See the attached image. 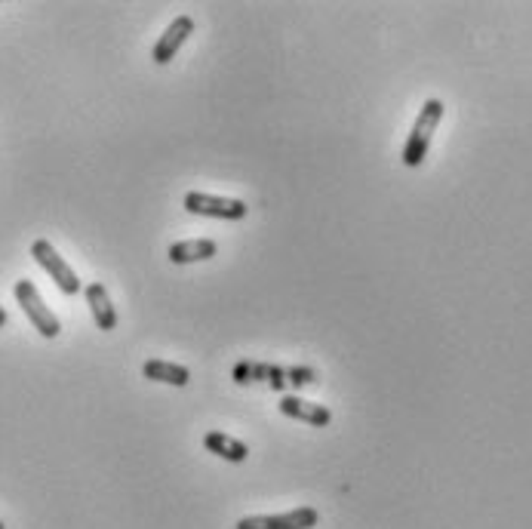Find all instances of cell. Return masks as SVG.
Returning a JSON list of instances; mask_svg holds the SVG:
<instances>
[{
  "label": "cell",
  "mask_w": 532,
  "mask_h": 529,
  "mask_svg": "<svg viewBox=\"0 0 532 529\" xmlns=\"http://www.w3.org/2000/svg\"><path fill=\"white\" fill-rule=\"evenodd\" d=\"M443 102L440 99H428L425 105H422V111H419V117H416V124H413V130H409V139H406V145H403V164L406 167H422V160L428 157V148H431V139H434V133H437V127H440V120H443Z\"/></svg>",
  "instance_id": "cell-1"
},
{
  "label": "cell",
  "mask_w": 532,
  "mask_h": 529,
  "mask_svg": "<svg viewBox=\"0 0 532 529\" xmlns=\"http://www.w3.org/2000/svg\"><path fill=\"white\" fill-rule=\"evenodd\" d=\"M16 302L22 305V311H25V317L31 320V327L44 336V339H56L59 333H62V323H59V317L47 308V302H44V296L37 293V287L31 280H16Z\"/></svg>",
  "instance_id": "cell-2"
},
{
  "label": "cell",
  "mask_w": 532,
  "mask_h": 529,
  "mask_svg": "<svg viewBox=\"0 0 532 529\" xmlns=\"http://www.w3.org/2000/svg\"><path fill=\"white\" fill-rule=\"evenodd\" d=\"M31 259L56 280V287H59L65 296H77V293H80V277H77L74 268L56 253V247H53L50 240H44V237L34 240V243H31Z\"/></svg>",
  "instance_id": "cell-3"
},
{
  "label": "cell",
  "mask_w": 532,
  "mask_h": 529,
  "mask_svg": "<svg viewBox=\"0 0 532 529\" xmlns=\"http://www.w3.org/2000/svg\"><path fill=\"white\" fill-rule=\"evenodd\" d=\"M182 207L194 216H207V219H225V222H240L247 216V203L243 200H231V197H213L203 191H188Z\"/></svg>",
  "instance_id": "cell-4"
},
{
  "label": "cell",
  "mask_w": 532,
  "mask_h": 529,
  "mask_svg": "<svg viewBox=\"0 0 532 529\" xmlns=\"http://www.w3.org/2000/svg\"><path fill=\"white\" fill-rule=\"evenodd\" d=\"M317 511L314 508H293L286 514H259V517H243L237 520L234 529H314L317 526Z\"/></svg>",
  "instance_id": "cell-5"
},
{
  "label": "cell",
  "mask_w": 532,
  "mask_h": 529,
  "mask_svg": "<svg viewBox=\"0 0 532 529\" xmlns=\"http://www.w3.org/2000/svg\"><path fill=\"white\" fill-rule=\"evenodd\" d=\"M194 34V19L191 16H176L170 25H167V31L160 34V40L154 44V50H151V59L157 62V65H170L173 59H176V53L182 50V44L185 40Z\"/></svg>",
  "instance_id": "cell-6"
},
{
  "label": "cell",
  "mask_w": 532,
  "mask_h": 529,
  "mask_svg": "<svg viewBox=\"0 0 532 529\" xmlns=\"http://www.w3.org/2000/svg\"><path fill=\"white\" fill-rule=\"evenodd\" d=\"M231 379L237 385H250V382H265L271 385L274 391H283L286 388V370L277 363H262V360H240L234 370H231Z\"/></svg>",
  "instance_id": "cell-7"
},
{
  "label": "cell",
  "mask_w": 532,
  "mask_h": 529,
  "mask_svg": "<svg viewBox=\"0 0 532 529\" xmlns=\"http://www.w3.org/2000/svg\"><path fill=\"white\" fill-rule=\"evenodd\" d=\"M277 410H280L286 419L305 422V425H311V428H326V425L333 422V413L326 410V406L308 403V400H302V397H296V394H286V397L277 403Z\"/></svg>",
  "instance_id": "cell-8"
},
{
  "label": "cell",
  "mask_w": 532,
  "mask_h": 529,
  "mask_svg": "<svg viewBox=\"0 0 532 529\" xmlns=\"http://www.w3.org/2000/svg\"><path fill=\"white\" fill-rule=\"evenodd\" d=\"M216 253H219V247H216V240H210V237H197V240H179V243H173V247L167 250V256H170V262H173V265L207 262V259H213Z\"/></svg>",
  "instance_id": "cell-9"
},
{
  "label": "cell",
  "mask_w": 532,
  "mask_h": 529,
  "mask_svg": "<svg viewBox=\"0 0 532 529\" xmlns=\"http://www.w3.org/2000/svg\"><path fill=\"white\" fill-rule=\"evenodd\" d=\"M84 296H87V305H90V311H93L96 327H99L102 333H111V330L117 327V311H114V305H111V296H108V290H105V283H90V287L84 290Z\"/></svg>",
  "instance_id": "cell-10"
},
{
  "label": "cell",
  "mask_w": 532,
  "mask_h": 529,
  "mask_svg": "<svg viewBox=\"0 0 532 529\" xmlns=\"http://www.w3.org/2000/svg\"><path fill=\"white\" fill-rule=\"evenodd\" d=\"M142 376L151 379V382H163V385H176V388H185L191 382V373H188V366L182 363H170V360H145L142 363Z\"/></svg>",
  "instance_id": "cell-11"
},
{
  "label": "cell",
  "mask_w": 532,
  "mask_h": 529,
  "mask_svg": "<svg viewBox=\"0 0 532 529\" xmlns=\"http://www.w3.org/2000/svg\"><path fill=\"white\" fill-rule=\"evenodd\" d=\"M203 446H207V450H210L213 456L225 459V462H247V456H250L247 443H240L237 437L222 434V431H210V434H203Z\"/></svg>",
  "instance_id": "cell-12"
},
{
  "label": "cell",
  "mask_w": 532,
  "mask_h": 529,
  "mask_svg": "<svg viewBox=\"0 0 532 529\" xmlns=\"http://www.w3.org/2000/svg\"><path fill=\"white\" fill-rule=\"evenodd\" d=\"M311 382H317V373L311 366H286V385L290 388H305Z\"/></svg>",
  "instance_id": "cell-13"
},
{
  "label": "cell",
  "mask_w": 532,
  "mask_h": 529,
  "mask_svg": "<svg viewBox=\"0 0 532 529\" xmlns=\"http://www.w3.org/2000/svg\"><path fill=\"white\" fill-rule=\"evenodd\" d=\"M7 323H10V314H7L4 308H0V330H4V327H7Z\"/></svg>",
  "instance_id": "cell-14"
},
{
  "label": "cell",
  "mask_w": 532,
  "mask_h": 529,
  "mask_svg": "<svg viewBox=\"0 0 532 529\" xmlns=\"http://www.w3.org/2000/svg\"><path fill=\"white\" fill-rule=\"evenodd\" d=\"M0 529H7V526H4V520H0Z\"/></svg>",
  "instance_id": "cell-15"
}]
</instances>
